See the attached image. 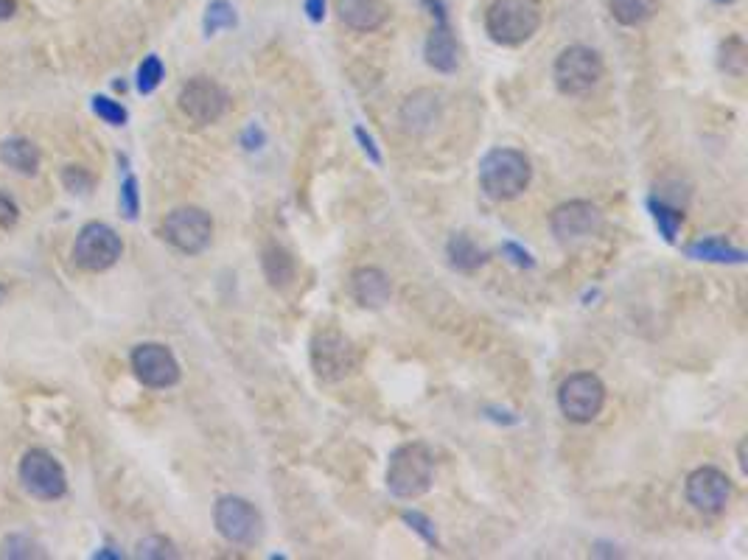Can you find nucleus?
Wrapping results in <instances>:
<instances>
[{
  "label": "nucleus",
  "instance_id": "1",
  "mask_svg": "<svg viewBox=\"0 0 748 560\" xmlns=\"http://www.w3.org/2000/svg\"><path fill=\"white\" fill-rule=\"evenodd\" d=\"M533 177L530 160L516 149H494L485 154L480 163V182L482 191L496 199V202H508L527 191Z\"/></svg>",
  "mask_w": 748,
  "mask_h": 560
},
{
  "label": "nucleus",
  "instance_id": "2",
  "mask_svg": "<svg viewBox=\"0 0 748 560\" xmlns=\"http://www.w3.org/2000/svg\"><path fill=\"white\" fill-rule=\"evenodd\" d=\"M435 457L424 443H407L396 448L387 465V488L398 499H418L432 488Z\"/></svg>",
  "mask_w": 748,
  "mask_h": 560
},
{
  "label": "nucleus",
  "instance_id": "3",
  "mask_svg": "<svg viewBox=\"0 0 748 560\" xmlns=\"http://www.w3.org/2000/svg\"><path fill=\"white\" fill-rule=\"evenodd\" d=\"M485 28L499 45H522L541 28L536 0H494L485 12Z\"/></svg>",
  "mask_w": 748,
  "mask_h": 560
},
{
  "label": "nucleus",
  "instance_id": "4",
  "mask_svg": "<svg viewBox=\"0 0 748 560\" xmlns=\"http://www.w3.org/2000/svg\"><path fill=\"white\" fill-rule=\"evenodd\" d=\"M124 255V241L110 224L90 222L73 241V261L85 272H107Z\"/></svg>",
  "mask_w": 748,
  "mask_h": 560
},
{
  "label": "nucleus",
  "instance_id": "5",
  "mask_svg": "<svg viewBox=\"0 0 748 560\" xmlns=\"http://www.w3.org/2000/svg\"><path fill=\"white\" fill-rule=\"evenodd\" d=\"M603 79V59L586 45H569L555 59V84L564 96H583Z\"/></svg>",
  "mask_w": 748,
  "mask_h": 560
},
{
  "label": "nucleus",
  "instance_id": "6",
  "mask_svg": "<svg viewBox=\"0 0 748 560\" xmlns=\"http://www.w3.org/2000/svg\"><path fill=\"white\" fill-rule=\"evenodd\" d=\"M17 474H20L23 488L29 490L34 499H40V502H57V499H62L68 493V476L62 471V465L48 451H43V448L26 451L23 460H20Z\"/></svg>",
  "mask_w": 748,
  "mask_h": 560
},
{
  "label": "nucleus",
  "instance_id": "7",
  "mask_svg": "<svg viewBox=\"0 0 748 560\" xmlns=\"http://www.w3.org/2000/svg\"><path fill=\"white\" fill-rule=\"evenodd\" d=\"M558 406L572 423H592L606 406V387L594 373H575L561 384Z\"/></svg>",
  "mask_w": 748,
  "mask_h": 560
},
{
  "label": "nucleus",
  "instance_id": "8",
  "mask_svg": "<svg viewBox=\"0 0 748 560\" xmlns=\"http://www.w3.org/2000/svg\"><path fill=\"white\" fill-rule=\"evenodd\" d=\"M160 233L174 250L185 255H199L211 244L213 219L202 208H177L163 219Z\"/></svg>",
  "mask_w": 748,
  "mask_h": 560
},
{
  "label": "nucleus",
  "instance_id": "9",
  "mask_svg": "<svg viewBox=\"0 0 748 560\" xmlns=\"http://www.w3.org/2000/svg\"><path fill=\"white\" fill-rule=\"evenodd\" d=\"M356 348L348 336H342L334 328L320 331L311 342V367L323 381H342L356 370Z\"/></svg>",
  "mask_w": 748,
  "mask_h": 560
},
{
  "label": "nucleus",
  "instance_id": "10",
  "mask_svg": "<svg viewBox=\"0 0 748 560\" xmlns=\"http://www.w3.org/2000/svg\"><path fill=\"white\" fill-rule=\"evenodd\" d=\"M213 521H216L219 535L230 544H255L264 532L261 513L241 496H222L213 507Z\"/></svg>",
  "mask_w": 748,
  "mask_h": 560
},
{
  "label": "nucleus",
  "instance_id": "11",
  "mask_svg": "<svg viewBox=\"0 0 748 560\" xmlns=\"http://www.w3.org/2000/svg\"><path fill=\"white\" fill-rule=\"evenodd\" d=\"M177 104L188 121H194L197 126H208L216 124L225 115L230 98H227L222 84H216L208 76H194L183 84Z\"/></svg>",
  "mask_w": 748,
  "mask_h": 560
},
{
  "label": "nucleus",
  "instance_id": "12",
  "mask_svg": "<svg viewBox=\"0 0 748 560\" xmlns=\"http://www.w3.org/2000/svg\"><path fill=\"white\" fill-rule=\"evenodd\" d=\"M132 370L138 381L152 390H166L180 381V364L174 353L160 342H143L132 350Z\"/></svg>",
  "mask_w": 748,
  "mask_h": 560
},
{
  "label": "nucleus",
  "instance_id": "13",
  "mask_svg": "<svg viewBox=\"0 0 748 560\" xmlns=\"http://www.w3.org/2000/svg\"><path fill=\"white\" fill-rule=\"evenodd\" d=\"M550 227L561 241H583L603 230V210L586 199H575L552 210Z\"/></svg>",
  "mask_w": 748,
  "mask_h": 560
},
{
  "label": "nucleus",
  "instance_id": "14",
  "mask_svg": "<svg viewBox=\"0 0 748 560\" xmlns=\"http://www.w3.org/2000/svg\"><path fill=\"white\" fill-rule=\"evenodd\" d=\"M734 485L720 468H698L687 479V499L701 513H723L732 502Z\"/></svg>",
  "mask_w": 748,
  "mask_h": 560
},
{
  "label": "nucleus",
  "instance_id": "15",
  "mask_svg": "<svg viewBox=\"0 0 748 560\" xmlns=\"http://www.w3.org/2000/svg\"><path fill=\"white\" fill-rule=\"evenodd\" d=\"M432 14H435V28L426 37V62L435 70H440V73H452V70H457V62H460V51H457V40H454L452 26L446 20V12H443L440 0L438 12Z\"/></svg>",
  "mask_w": 748,
  "mask_h": 560
},
{
  "label": "nucleus",
  "instance_id": "16",
  "mask_svg": "<svg viewBox=\"0 0 748 560\" xmlns=\"http://www.w3.org/2000/svg\"><path fill=\"white\" fill-rule=\"evenodd\" d=\"M339 20L353 31H376L390 17V0H334Z\"/></svg>",
  "mask_w": 748,
  "mask_h": 560
},
{
  "label": "nucleus",
  "instance_id": "17",
  "mask_svg": "<svg viewBox=\"0 0 748 560\" xmlns=\"http://www.w3.org/2000/svg\"><path fill=\"white\" fill-rule=\"evenodd\" d=\"M440 110H443V104H440V96L435 90H418L404 101L401 124L412 135H421V132H429L432 126L438 124Z\"/></svg>",
  "mask_w": 748,
  "mask_h": 560
},
{
  "label": "nucleus",
  "instance_id": "18",
  "mask_svg": "<svg viewBox=\"0 0 748 560\" xmlns=\"http://www.w3.org/2000/svg\"><path fill=\"white\" fill-rule=\"evenodd\" d=\"M353 297L362 303L365 308H382L384 303H390V294H393V286H390V278L384 275L382 269L376 266H362L353 272Z\"/></svg>",
  "mask_w": 748,
  "mask_h": 560
},
{
  "label": "nucleus",
  "instance_id": "19",
  "mask_svg": "<svg viewBox=\"0 0 748 560\" xmlns=\"http://www.w3.org/2000/svg\"><path fill=\"white\" fill-rule=\"evenodd\" d=\"M0 160L17 174L34 177L40 168V149L29 138H6L0 143Z\"/></svg>",
  "mask_w": 748,
  "mask_h": 560
},
{
  "label": "nucleus",
  "instance_id": "20",
  "mask_svg": "<svg viewBox=\"0 0 748 560\" xmlns=\"http://www.w3.org/2000/svg\"><path fill=\"white\" fill-rule=\"evenodd\" d=\"M662 9V0H608V12L622 26H642Z\"/></svg>",
  "mask_w": 748,
  "mask_h": 560
},
{
  "label": "nucleus",
  "instance_id": "21",
  "mask_svg": "<svg viewBox=\"0 0 748 560\" xmlns=\"http://www.w3.org/2000/svg\"><path fill=\"white\" fill-rule=\"evenodd\" d=\"M449 258H452V264L457 269H463V272H474V269H480L485 261H488V252L482 250L480 244L474 241L466 233H457L449 241Z\"/></svg>",
  "mask_w": 748,
  "mask_h": 560
},
{
  "label": "nucleus",
  "instance_id": "22",
  "mask_svg": "<svg viewBox=\"0 0 748 560\" xmlns=\"http://www.w3.org/2000/svg\"><path fill=\"white\" fill-rule=\"evenodd\" d=\"M687 255L690 258H698V261H718V264H740L746 255L743 250H734L729 247L723 238H701V241H692L687 247Z\"/></svg>",
  "mask_w": 748,
  "mask_h": 560
},
{
  "label": "nucleus",
  "instance_id": "23",
  "mask_svg": "<svg viewBox=\"0 0 748 560\" xmlns=\"http://www.w3.org/2000/svg\"><path fill=\"white\" fill-rule=\"evenodd\" d=\"M264 275H267L269 286H275V289L289 286L292 278H295V261H292V255L281 250V247H269L264 252Z\"/></svg>",
  "mask_w": 748,
  "mask_h": 560
},
{
  "label": "nucleus",
  "instance_id": "24",
  "mask_svg": "<svg viewBox=\"0 0 748 560\" xmlns=\"http://www.w3.org/2000/svg\"><path fill=\"white\" fill-rule=\"evenodd\" d=\"M748 65V51L743 40H729L723 42V48H720V68L726 70V73H732V76H743L746 73Z\"/></svg>",
  "mask_w": 748,
  "mask_h": 560
},
{
  "label": "nucleus",
  "instance_id": "25",
  "mask_svg": "<svg viewBox=\"0 0 748 560\" xmlns=\"http://www.w3.org/2000/svg\"><path fill=\"white\" fill-rule=\"evenodd\" d=\"M163 76H166V68H163V62H160V56H146L141 62V68H138V90H141L143 96H149V93H155L160 82H163Z\"/></svg>",
  "mask_w": 748,
  "mask_h": 560
},
{
  "label": "nucleus",
  "instance_id": "26",
  "mask_svg": "<svg viewBox=\"0 0 748 560\" xmlns=\"http://www.w3.org/2000/svg\"><path fill=\"white\" fill-rule=\"evenodd\" d=\"M233 26H236V9L227 0H213L211 6H208V12H205V34L211 37V34L222 31V28Z\"/></svg>",
  "mask_w": 748,
  "mask_h": 560
},
{
  "label": "nucleus",
  "instance_id": "27",
  "mask_svg": "<svg viewBox=\"0 0 748 560\" xmlns=\"http://www.w3.org/2000/svg\"><path fill=\"white\" fill-rule=\"evenodd\" d=\"M650 210H653V219H656V224H659V230L664 233V238L667 241H673L678 233V227H681V222H684V213L678 208H670L667 202H650Z\"/></svg>",
  "mask_w": 748,
  "mask_h": 560
},
{
  "label": "nucleus",
  "instance_id": "28",
  "mask_svg": "<svg viewBox=\"0 0 748 560\" xmlns=\"http://www.w3.org/2000/svg\"><path fill=\"white\" fill-rule=\"evenodd\" d=\"M90 107H93V112L99 115L101 121L104 124H110V126H124L129 121V112L115 101V98H107V96H93L90 98Z\"/></svg>",
  "mask_w": 748,
  "mask_h": 560
},
{
  "label": "nucleus",
  "instance_id": "29",
  "mask_svg": "<svg viewBox=\"0 0 748 560\" xmlns=\"http://www.w3.org/2000/svg\"><path fill=\"white\" fill-rule=\"evenodd\" d=\"M138 558H177V549L166 538L152 535V538H143L138 544Z\"/></svg>",
  "mask_w": 748,
  "mask_h": 560
},
{
  "label": "nucleus",
  "instance_id": "30",
  "mask_svg": "<svg viewBox=\"0 0 748 560\" xmlns=\"http://www.w3.org/2000/svg\"><path fill=\"white\" fill-rule=\"evenodd\" d=\"M138 180L132 177V174H127L124 177V185H121V210H124V216L127 219H135L138 216Z\"/></svg>",
  "mask_w": 748,
  "mask_h": 560
},
{
  "label": "nucleus",
  "instance_id": "31",
  "mask_svg": "<svg viewBox=\"0 0 748 560\" xmlns=\"http://www.w3.org/2000/svg\"><path fill=\"white\" fill-rule=\"evenodd\" d=\"M62 182L68 185V191H73V194H85L87 188L93 185V177L82 166H68L62 171Z\"/></svg>",
  "mask_w": 748,
  "mask_h": 560
},
{
  "label": "nucleus",
  "instance_id": "32",
  "mask_svg": "<svg viewBox=\"0 0 748 560\" xmlns=\"http://www.w3.org/2000/svg\"><path fill=\"white\" fill-rule=\"evenodd\" d=\"M404 521H407V524H410L415 532H421V535H424L429 544H438V535H435V527H432V521H429L426 516H421L418 510H407V513H404Z\"/></svg>",
  "mask_w": 748,
  "mask_h": 560
},
{
  "label": "nucleus",
  "instance_id": "33",
  "mask_svg": "<svg viewBox=\"0 0 748 560\" xmlns=\"http://www.w3.org/2000/svg\"><path fill=\"white\" fill-rule=\"evenodd\" d=\"M20 219V210H17L15 199L9 194L0 191V227H12Z\"/></svg>",
  "mask_w": 748,
  "mask_h": 560
},
{
  "label": "nucleus",
  "instance_id": "34",
  "mask_svg": "<svg viewBox=\"0 0 748 560\" xmlns=\"http://www.w3.org/2000/svg\"><path fill=\"white\" fill-rule=\"evenodd\" d=\"M505 255H510V261H513L516 266H527V269L533 266V258H530L524 250H519L516 244H505Z\"/></svg>",
  "mask_w": 748,
  "mask_h": 560
},
{
  "label": "nucleus",
  "instance_id": "35",
  "mask_svg": "<svg viewBox=\"0 0 748 560\" xmlns=\"http://www.w3.org/2000/svg\"><path fill=\"white\" fill-rule=\"evenodd\" d=\"M306 12H309L311 23H320L325 14V0H306Z\"/></svg>",
  "mask_w": 748,
  "mask_h": 560
},
{
  "label": "nucleus",
  "instance_id": "36",
  "mask_svg": "<svg viewBox=\"0 0 748 560\" xmlns=\"http://www.w3.org/2000/svg\"><path fill=\"white\" fill-rule=\"evenodd\" d=\"M356 138L362 140V146H365V152L373 157V163H382V157H379V152H376V146H373V140L367 138L365 135V129H356Z\"/></svg>",
  "mask_w": 748,
  "mask_h": 560
},
{
  "label": "nucleus",
  "instance_id": "37",
  "mask_svg": "<svg viewBox=\"0 0 748 560\" xmlns=\"http://www.w3.org/2000/svg\"><path fill=\"white\" fill-rule=\"evenodd\" d=\"M17 12V0H0V20H9Z\"/></svg>",
  "mask_w": 748,
  "mask_h": 560
},
{
  "label": "nucleus",
  "instance_id": "38",
  "mask_svg": "<svg viewBox=\"0 0 748 560\" xmlns=\"http://www.w3.org/2000/svg\"><path fill=\"white\" fill-rule=\"evenodd\" d=\"M737 462H740V471L743 474H748V460H746V440L740 443V448H737Z\"/></svg>",
  "mask_w": 748,
  "mask_h": 560
},
{
  "label": "nucleus",
  "instance_id": "39",
  "mask_svg": "<svg viewBox=\"0 0 748 560\" xmlns=\"http://www.w3.org/2000/svg\"><path fill=\"white\" fill-rule=\"evenodd\" d=\"M93 558H121V552H96Z\"/></svg>",
  "mask_w": 748,
  "mask_h": 560
},
{
  "label": "nucleus",
  "instance_id": "40",
  "mask_svg": "<svg viewBox=\"0 0 748 560\" xmlns=\"http://www.w3.org/2000/svg\"><path fill=\"white\" fill-rule=\"evenodd\" d=\"M715 3H732V0H715Z\"/></svg>",
  "mask_w": 748,
  "mask_h": 560
},
{
  "label": "nucleus",
  "instance_id": "41",
  "mask_svg": "<svg viewBox=\"0 0 748 560\" xmlns=\"http://www.w3.org/2000/svg\"><path fill=\"white\" fill-rule=\"evenodd\" d=\"M0 297H3V289H0Z\"/></svg>",
  "mask_w": 748,
  "mask_h": 560
}]
</instances>
